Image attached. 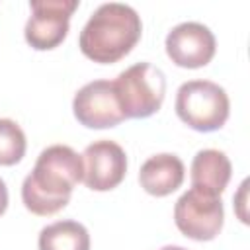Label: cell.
Wrapping results in <instances>:
<instances>
[{
  "label": "cell",
  "mask_w": 250,
  "mask_h": 250,
  "mask_svg": "<svg viewBox=\"0 0 250 250\" xmlns=\"http://www.w3.org/2000/svg\"><path fill=\"white\" fill-rule=\"evenodd\" d=\"M84 176L82 156L66 145H51L35 160L31 174L21 184L25 209L39 217L64 209L74 186Z\"/></svg>",
  "instance_id": "obj_1"
},
{
  "label": "cell",
  "mask_w": 250,
  "mask_h": 250,
  "mask_svg": "<svg viewBox=\"0 0 250 250\" xmlns=\"http://www.w3.org/2000/svg\"><path fill=\"white\" fill-rule=\"evenodd\" d=\"M143 23L135 8L123 2H105L84 23L78 47L94 62L109 64L123 59L141 39Z\"/></svg>",
  "instance_id": "obj_2"
},
{
  "label": "cell",
  "mask_w": 250,
  "mask_h": 250,
  "mask_svg": "<svg viewBox=\"0 0 250 250\" xmlns=\"http://www.w3.org/2000/svg\"><path fill=\"white\" fill-rule=\"evenodd\" d=\"M174 107L188 127L209 133L225 125L230 102L223 86L211 80H188L178 88Z\"/></svg>",
  "instance_id": "obj_3"
},
{
  "label": "cell",
  "mask_w": 250,
  "mask_h": 250,
  "mask_svg": "<svg viewBox=\"0 0 250 250\" xmlns=\"http://www.w3.org/2000/svg\"><path fill=\"white\" fill-rule=\"evenodd\" d=\"M113 82L119 107L127 117L143 119L156 113L164 102V72L150 62H137L123 70Z\"/></svg>",
  "instance_id": "obj_4"
},
{
  "label": "cell",
  "mask_w": 250,
  "mask_h": 250,
  "mask_svg": "<svg viewBox=\"0 0 250 250\" xmlns=\"http://www.w3.org/2000/svg\"><path fill=\"white\" fill-rule=\"evenodd\" d=\"M225 221L221 195L209 193L199 188H189L180 195L174 205V223L178 230L193 240H213Z\"/></svg>",
  "instance_id": "obj_5"
},
{
  "label": "cell",
  "mask_w": 250,
  "mask_h": 250,
  "mask_svg": "<svg viewBox=\"0 0 250 250\" xmlns=\"http://www.w3.org/2000/svg\"><path fill=\"white\" fill-rule=\"evenodd\" d=\"M31 16L25 23V41L37 51L55 49L68 33L72 12L78 8L76 0H31Z\"/></svg>",
  "instance_id": "obj_6"
},
{
  "label": "cell",
  "mask_w": 250,
  "mask_h": 250,
  "mask_svg": "<svg viewBox=\"0 0 250 250\" xmlns=\"http://www.w3.org/2000/svg\"><path fill=\"white\" fill-rule=\"evenodd\" d=\"M72 111L78 123L90 129L115 127L125 119L113 90V82L109 80H92L84 84L74 94Z\"/></svg>",
  "instance_id": "obj_7"
},
{
  "label": "cell",
  "mask_w": 250,
  "mask_h": 250,
  "mask_svg": "<svg viewBox=\"0 0 250 250\" xmlns=\"http://www.w3.org/2000/svg\"><path fill=\"white\" fill-rule=\"evenodd\" d=\"M84 184L94 191L117 188L127 172V154L115 141L102 139L88 145L82 152Z\"/></svg>",
  "instance_id": "obj_8"
},
{
  "label": "cell",
  "mask_w": 250,
  "mask_h": 250,
  "mask_svg": "<svg viewBox=\"0 0 250 250\" xmlns=\"http://www.w3.org/2000/svg\"><path fill=\"white\" fill-rule=\"evenodd\" d=\"M166 55L174 64L184 68L205 66L217 49L213 31L199 21H182L166 35Z\"/></svg>",
  "instance_id": "obj_9"
},
{
  "label": "cell",
  "mask_w": 250,
  "mask_h": 250,
  "mask_svg": "<svg viewBox=\"0 0 250 250\" xmlns=\"http://www.w3.org/2000/svg\"><path fill=\"white\" fill-rule=\"evenodd\" d=\"M184 176H186L184 162L176 154L160 152L145 160L139 172V182L146 193L164 197L182 186Z\"/></svg>",
  "instance_id": "obj_10"
},
{
  "label": "cell",
  "mask_w": 250,
  "mask_h": 250,
  "mask_svg": "<svg viewBox=\"0 0 250 250\" xmlns=\"http://www.w3.org/2000/svg\"><path fill=\"white\" fill-rule=\"evenodd\" d=\"M232 166L229 156L217 148H203L191 160V186L221 195L230 180Z\"/></svg>",
  "instance_id": "obj_11"
},
{
  "label": "cell",
  "mask_w": 250,
  "mask_h": 250,
  "mask_svg": "<svg viewBox=\"0 0 250 250\" xmlns=\"http://www.w3.org/2000/svg\"><path fill=\"white\" fill-rule=\"evenodd\" d=\"M39 250H90V234L78 221H57L41 229Z\"/></svg>",
  "instance_id": "obj_12"
},
{
  "label": "cell",
  "mask_w": 250,
  "mask_h": 250,
  "mask_svg": "<svg viewBox=\"0 0 250 250\" xmlns=\"http://www.w3.org/2000/svg\"><path fill=\"white\" fill-rule=\"evenodd\" d=\"M25 146H27V141L21 127L12 119L2 117L0 119V166L18 164L25 154Z\"/></svg>",
  "instance_id": "obj_13"
},
{
  "label": "cell",
  "mask_w": 250,
  "mask_h": 250,
  "mask_svg": "<svg viewBox=\"0 0 250 250\" xmlns=\"http://www.w3.org/2000/svg\"><path fill=\"white\" fill-rule=\"evenodd\" d=\"M8 207V188H6V182L0 178V215H4Z\"/></svg>",
  "instance_id": "obj_14"
},
{
  "label": "cell",
  "mask_w": 250,
  "mask_h": 250,
  "mask_svg": "<svg viewBox=\"0 0 250 250\" xmlns=\"http://www.w3.org/2000/svg\"><path fill=\"white\" fill-rule=\"evenodd\" d=\"M160 250H186V248H182V246H174V244H168V246H162Z\"/></svg>",
  "instance_id": "obj_15"
}]
</instances>
